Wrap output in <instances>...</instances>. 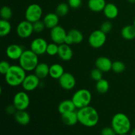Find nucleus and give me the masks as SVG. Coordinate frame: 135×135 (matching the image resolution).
<instances>
[{"label": "nucleus", "instance_id": "obj_1", "mask_svg": "<svg viewBox=\"0 0 135 135\" xmlns=\"http://www.w3.org/2000/svg\"><path fill=\"white\" fill-rule=\"evenodd\" d=\"M79 123L86 127H93L99 121V114L93 107L88 105L79 109L77 111Z\"/></svg>", "mask_w": 135, "mask_h": 135}, {"label": "nucleus", "instance_id": "obj_2", "mask_svg": "<svg viewBox=\"0 0 135 135\" xmlns=\"http://www.w3.org/2000/svg\"><path fill=\"white\" fill-rule=\"evenodd\" d=\"M26 71L20 65H13L5 75L7 84L11 86L15 87L22 85L24 79L26 76Z\"/></svg>", "mask_w": 135, "mask_h": 135}, {"label": "nucleus", "instance_id": "obj_3", "mask_svg": "<svg viewBox=\"0 0 135 135\" xmlns=\"http://www.w3.org/2000/svg\"><path fill=\"white\" fill-rule=\"evenodd\" d=\"M112 127L117 135L127 134L131 130V123L126 114L117 113L112 117Z\"/></svg>", "mask_w": 135, "mask_h": 135}, {"label": "nucleus", "instance_id": "obj_4", "mask_svg": "<svg viewBox=\"0 0 135 135\" xmlns=\"http://www.w3.org/2000/svg\"><path fill=\"white\" fill-rule=\"evenodd\" d=\"M19 65L26 71H34L39 63L38 55L31 50H25L18 59Z\"/></svg>", "mask_w": 135, "mask_h": 135}, {"label": "nucleus", "instance_id": "obj_5", "mask_svg": "<svg viewBox=\"0 0 135 135\" xmlns=\"http://www.w3.org/2000/svg\"><path fill=\"white\" fill-rule=\"evenodd\" d=\"M92 98V94L90 90L86 88H81L75 92L71 100L76 108L77 109H80L90 105Z\"/></svg>", "mask_w": 135, "mask_h": 135}, {"label": "nucleus", "instance_id": "obj_6", "mask_svg": "<svg viewBox=\"0 0 135 135\" xmlns=\"http://www.w3.org/2000/svg\"><path fill=\"white\" fill-rule=\"evenodd\" d=\"M43 14V10L40 5L36 3L30 4L25 11V19L29 22L34 23L41 20Z\"/></svg>", "mask_w": 135, "mask_h": 135}, {"label": "nucleus", "instance_id": "obj_7", "mask_svg": "<svg viewBox=\"0 0 135 135\" xmlns=\"http://www.w3.org/2000/svg\"><path fill=\"white\" fill-rule=\"evenodd\" d=\"M106 34L101 30H96L92 32L88 37V42L90 46L95 49L102 47L106 42Z\"/></svg>", "mask_w": 135, "mask_h": 135}, {"label": "nucleus", "instance_id": "obj_8", "mask_svg": "<svg viewBox=\"0 0 135 135\" xmlns=\"http://www.w3.org/2000/svg\"><path fill=\"white\" fill-rule=\"evenodd\" d=\"M13 105L17 110H26L30 105V98L25 91H20L13 97Z\"/></svg>", "mask_w": 135, "mask_h": 135}, {"label": "nucleus", "instance_id": "obj_9", "mask_svg": "<svg viewBox=\"0 0 135 135\" xmlns=\"http://www.w3.org/2000/svg\"><path fill=\"white\" fill-rule=\"evenodd\" d=\"M65 29L60 25H57L50 30V38L53 42L58 45L64 44L65 39L67 35Z\"/></svg>", "mask_w": 135, "mask_h": 135}, {"label": "nucleus", "instance_id": "obj_10", "mask_svg": "<svg viewBox=\"0 0 135 135\" xmlns=\"http://www.w3.org/2000/svg\"><path fill=\"white\" fill-rule=\"evenodd\" d=\"M17 34L21 38H28L34 32L33 25L32 22L26 21H22L18 24L17 27Z\"/></svg>", "mask_w": 135, "mask_h": 135}, {"label": "nucleus", "instance_id": "obj_11", "mask_svg": "<svg viewBox=\"0 0 135 135\" xmlns=\"http://www.w3.org/2000/svg\"><path fill=\"white\" fill-rule=\"evenodd\" d=\"M40 79L35 74L27 75L24 79L22 86L26 92H31L36 89L40 85Z\"/></svg>", "mask_w": 135, "mask_h": 135}, {"label": "nucleus", "instance_id": "obj_12", "mask_svg": "<svg viewBox=\"0 0 135 135\" xmlns=\"http://www.w3.org/2000/svg\"><path fill=\"white\" fill-rule=\"evenodd\" d=\"M60 86L65 90H71L75 88L76 85V79L70 73L65 72L64 74L58 80Z\"/></svg>", "mask_w": 135, "mask_h": 135}, {"label": "nucleus", "instance_id": "obj_13", "mask_svg": "<svg viewBox=\"0 0 135 135\" xmlns=\"http://www.w3.org/2000/svg\"><path fill=\"white\" fill-rule=\"evenodd\" d=\"M47 41L42 38H36L32 41L30 44V50L38 55L46 54L47 47Z\"/></svg>", "mask_w": 135, "mask_h": 135}, {"label": "nucleus", "instance_id": "obj_14", "mask_svg": "<svg viewBox=\"0 0 135 135\" xmlns=\"http://www.w3.org/2000/svg\"><path fill=\"white\" fill-rule=\"evenodd\" d=\"M25 51L23 47L18 44H13L7 46L6 49V55L11 60H18Z\"/></svg>", "mask_w": 135, "mask_h": 135}, {"label": "nucleus", "instance_id": "obj_15", "mask_svg": "<svg viewBox=\"0 0 135 135\" xmlns=\"http://www.w3.org/2000/svg\"><path fill=\"white\" fill-rule=\"evenodd\" d=\"M112 63L109 58L105 56H100L96 59L95 65L96 67L103 73L109 72L112 70Z\"/></svg>", "mask_w": 135, "mask_h": 135}, {"label": "nucleus", "instance_id": "obj_16", "mask_svg": "<svg viewBox=\"0 0 135 135\" xmlns=\"http://www.w3.org/2000/svg\"><path fill=\"white\" fill-rule=\"evenodd\" d=\"M57 55L61 60L64 61H68L72 59L73 56V51L69 45L62 44L59 45Z\"/></svg>", "mask_w": 135, "mask_h": 135}, {"label": "nucleus", "instance_id": "obj_17", "mask_svg": "<svg viewBox=\"0 0 135 135\" xmlns=\"http://www.w3.org/2000/svg\"><path fill=\"white\" fill-rule=\"evenodd\" d=\"M43 22L46 28L51 30V28L59 25V17L55 13H47L44 17Z\"/></svg>", "mask_w": 135, "mask_h": 135}, {"label": "nucleus", "instance_id": "obj_18", "mask_svg": "<svg viewBox=\"0 0 135 135\" xmlns=\"http://www.w3.org/2000/svg\"><path fill=\"white\" fill-rule=\"evenodd\" d=\"M61 120L63 123L67 126H74L79 122L77 112L73 111L62 114Z\"/></svg>", "mask_w": 135, "mask_h": 135}, {"label": "nucleus", "instance_id": "obj_19", "mask_svg": "<svg viewBox=\"0 0 135 135\" xmlns=\"http://www.w3.org/2000/svg\"><path fill=\"white\" fill-rule=\"evenodd\" d=\"M76 109V106L74 104L72 100H63L59 103L57 107L58 112H59L61 115L68 113V112H73V111H75Z\"/></svg>", "mask_w": 135, "mask_h": 135}, {"label": "nucleus", "instance_id": "obj_20", "mask_svg": "<svg viewBox=\"0 0 135 135\" xmlns=\"http://www.w3.org/2000/svg\"><path fill=\"white\" fill-rule=\"evenodd\" d=\"M16 122L19 125H27L30 121V116L26 110H17L14 115Z\"/></svg>", "mask_w": 135, "mask_h": 135}, {"label": "nucleus", "instance_id": "obj_21", "mask_svg": "<svg viewBox=\"0 0 135 135\" xmlns=\"http://www.w3.org/2000/svg\"><path fill=\"white\" fill-rule=\"evenodd\" d=\"M104 15L105 17L108 19H114L116 17H117L119 15V9L118 7L112 3H107L103 11Z\"/></svg>", "mask_w": 135, "mask_h": 135}, {"label": "nucleus", "instance_id": "obj_22", "mask_svg": "<svg viewBox=\"0 0 135 135\" xmlns=\"http://www.w3.org/2000/svg\"><path fill=\"white\" fill-rule=\"evenodd\" d=\"M34 74L40 80L46 79L50 75V66L46 63H39L34 69Z\"/></svg>", "mask_w": 135, "mask_h": 135}, {"label": "nucleus", "instance_id": "obj_23", "mask_svg": "<svg viewBox=\"0 0 135 135\" xmlns=\"http://www.w3.org/2000/svg\"><path fill=\"white\" fill-rule=\"evenodd\" d=\"M106 4L105 0H88V1L89 9L95 13L103 11Z\"/></svg>", "mask_w": 135, "mask_h": 135}, {"label": "nucleus", "instance_id": "obj_24", "mask_svg": "<svg viewBox=\"0 0 135 135\" xmlns=\"http://www.w3.org/2000/svg\"><path fill=\"white\" fill-rule=\"evenodd\" d=\"M65 70L63 66L59 63H54L50 66V76L52 79L59 80V78L64 74Z\"/></svg>", "mask_w": 135, "mask_h": 135}, {"label": "nucleus", "instance_id": "obj_25", "mask_svg": "<svg viewBox=\"0 0 135 135\" xmlns=\"http://www.w3.org/2000/svg\"><path fill=\"white\" fill-rule=\"evenodd\" d=\"M121 36L127 40H132L135 38V27L133 25L125 26L121 31Z\"/></svg>", "mask_w": 135, "mask_h": 135}, {"label": "nucleus", "instance_id": "obj_26", "mask_svg": "<svg viewBox=\"0 0 135 135\" xmlns=\"http://www.w3.org/2000/svg\"><path fill=\"white\" fill-rule=\"evenodd\" d=\"M109 89V82L104 79H102L96 83V90L100 94L107 93Z\"/></svg>", "mask_w": 135, "mask_h": 135}, {"label": "nucleus", "instance_id": "obj_27", "mask_svg": "<svg viewBox=\"0 0 135 135\" xmlns=\"http://www.w3.org/2000/svg\"><path fill=\"white\" fill-rule=\"evenodd\" d=\"M11 31V24L7 20L1 19L0 21V36L5 37L9 35Z\"/></svg>", "mask_w": 135, "mask_h": 135}, {"label": "nucleus", "instance_id": "obj_28", "mask_svg": "<svg viewBox=\"0 0 135 135\" xmlns=\"http://www.w3.org/2000/svg\"><path fill=\"white\" fill-rule=\"evenodd\" d=\"M69 35L71 36L73 40V43L75 44H80L84 40V36L83 34L79 30L76 28L71 29L68 32Z\"/></svg>", "mask_w": 135, "mask_h": 135}, {"label": "nucleus", "instance_id": "obj_29", "mask_svg": "<svg viewBox=\"0 0 135 135\" xmlns=\"http://www.w3.org/2000/svg\"><path fill=\"white\" fill-rule=\"evenodd\" d=\"M69 5L68 3H61L57 6L56 7L55 9V13L59 16V17H65L68 14L69 11Z\"/></svg>", "mask_w": 135, "mask_h": 135}, {"label": "nucleus", "instance_id": "obj_30", "mask_svg": "<svg viewBox=\"0 0 135 135\" xmlns=\"http://www.w3.org/2000/svg\"><path fill=\"white\" fill-rule=\"evenodd\" d=\"M126 69L125 63L121 61H115L112 63V70L116 74L122 73Z\"/></svg>", "mask_w": 135, "mask_h": 135}, {"label": "nucleus", "instance_id": "obj_31", "mask_svg": "<svg viewBox=\"0 0 135 135\" xmlns=\"http://www.w3.org/2000/svg\"><path fill=\"white\" fill-rule=\"evenodd\" d=\"M0 16L1 19L9 21L13 17V11L11 7L8 6H3L0 11Z\"/></svg>", "mask_w": 135, "mask_h": 135}, {"label": "nucleus", "instance_id": "obj_32", "mask_svg": "<svg viewBox=\"0 0 135 135\" xmlns=\"http://www.w3.org/2000/svg\"><path fill=\"white\" fill-rule=\"evenodd\" d=\"M58 51H59V45L54 42L48 44L46 50V54L47 55L50 56H55L57 55Z\"/></svg>", "mask_w": 135, "mask_h": 135}, {"label": "nucleus", "instance_id": "obj_33", "mask_svg": "<svg viewBox=\"0 0 135 135\" xmlns=\"http://www.w3.org/2000/svg\"><path fill=\"white\" fill-rule=\"evenodd\" d=\"M90 77L94 81H98L103 79V72L96 67L90 72Z\"/></svg>", "mask_w": 135, "mask_h": 135}, {"label": "nucleus", "instance_id": "obj_34", "mask_svg": "<svg viewBox=\"0 0 135 135\" xmlns=\"http://www.w3.org/2000/svg\"><path fill=\"white\" fill-rule=\"evenodd\" d=\"M32 25L33 29H34V32H43L44 30V29L46 28V26H45L43 21H41V20L34 22V23H32Z\"/></svg>", "mask_w": 135, "mask_h": 135}, {"label": "nucleus", "instance_id": "obj_35", "mask_svg": "<svg viewBox=\"0 0 135 135\" xmlns=\"http://www.w3.org/2000/svg\"><path fill=\"white\" fill-rule=\"evenodd\" d=\"M112 28H113V25H112V22L109 21H104L100 26V30L105 34L110 32Z\"/></svg>", "mask_w": 135, "mask_h": 135}, {"label": "nucleus", "instance_id": "obj_36", "mask_svg": "<svg viewBox=\"0 0 135 135\" xmlns=\"http://www.w3.org/2000/svg\"><path fill=\"white\" fill-rule=\"evenodd\" d=\"M11 65L7 61L3 60L0 63V73L1 75H5L10 69Z\"/></svg>", "mask_w": 135, "mask_h": 135}, {"label": "nucleus", "instance_id": "obj_37", "mask_svg": "<svg viewBox=\"0 0 135 135\" xmlns=\"http://www.w3.org/2000/svg\"><path fill=\"white\" fill-rule=\"evenodd\" d=\"M101 135H117L112 127H105L101 131Z\"/></svg>", "mask_w": 135, "mask_h": 135}, {"label": "nucleus", "instance_id": "obj_38", "mask_svg": "<svg viewBox=\"0 0 135 135\" xmlns=\"http://www.w3.org/2000/svg\"><path fill=\"white\" fill-rule=\"evenodd\" d=\"M68 5L72 9H78L81 6L82 0H68Z\"/></svg>", "mask_w": 135, "mask_h": 135}, {"label": "nucleus", "instance_id": "obj_39", "mask_svg": "<svg viewBox=\"0 0 135 135\" xmlns=\"http://www.w3.org/2000/svg\"><path fill=\"white\" fill-rule=\"evenodd\" d=\"M17 108L13 105V104H11V105H7L6 108H5V112L9 115H15V113L17 112Z\"/></svg>", "mask_w": 135, "mask_h": 135}, {"label": "nucleus", "instance_id": "obj_40", "mask_svg": "<svg viewBox=\"0 0 135 135\" xmlns=\"http://www.w3.org/2000/svg\"><path fill=\"white\" fill-rule=\"evenodd\" d=\"M64 44H67V45H69V46H71V45L73 44H74L72 38L71 37V36L69 35L68 33H67V36H66L65 39Z\"/></svg>", "mask_w": 135, "mask_h": 135}, {"label": "nucleus", "instance_id": "obj_41", "mask_svg": "<svg viewBox=\"0 0 135 135\" xmlns=\"http://www.w3.org/2000/svg\"><path fill=\"white\" fill-rule=\"evenodd\" d=\"M129 135H135V128L131 130L130 134H129Z\"/></svg>", "mask_w": 135, "mask_h": 135}, {"label": "nucleus", "instance_id": "obj_42", "mask_svg": "<svg viewBox=\"0 0 135 135\" xmlns=\"http://www.w3.org/2000/svg\"><path fill=\"white\" fill-rule=\"evenodd\" d=\"M127 1L129 3H135V0H127Z\"/></svg>", "mask_w": 135, "mask_h": 135}, {"label": "nucleus", "instance_id": "obj_43", "mask_svg": "<svg viewBox=\"0 0 135 135\" xmlns=\"http://www.w3.org/2000/svg\"><path fill=\"white\" fill-rule=\"evenodd\" d=\"M133 26H134V27H135V18H134V21H133Z\"/></svg>", "mask_w": 135, "mask_h": 135}, {"label": "nucleus", "instance_id": "obj_44", "mask_svg": "<svg viewBox=\"0 0 135 135\" xmlns=\"http://www.w3.org/2000/svg\"><path fill=\"white\" fill-rule=\"evenodd\" d=\"M118 135H129L128 134H118Z\"/></svg>", "mask_w": 135, "mask_h": 135}, {"label": "nucleus", "instance_id": "obj_45", "mask_svg": "<svg viewBox=\"0 0 135 135\" xmlns=\"http://www.w3.org/2000/svg\"><path fill=\"white\" fill-rule=\"evenodd\" d=\"M134 59H135V55H134Z\"/></svg>", "mask_w": 135, "mask_h": 135}]
</instances>
